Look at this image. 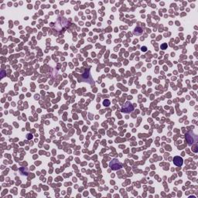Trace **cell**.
Returning <instances> with one entry per match:
<instances>
[{"mask_svg": "<svg viewBox=\"0 0 198 198\" xmlns=\"http://www.w3.org/2000/svg\"><path fill=\"white\" fill-rule=\"evenodd\" d=\"M146 50H147V48H146V46L142 47V50H143V51H146Z\"/></svg>", "mask_w": 198, "mask_h": 198, "instance_id": "cell-7", "label": "cell"}, {"mask_svg": "<svg viewBox=\"0 0 198 198\" xmlns=\"http://www.w3.org/2000/svg\"><path fill=\"white\" fill-rule=\"evenodd\" d=\"M103 104H104V106H109V105H110V101H109L108 100H104V102H103Z\"/></svg>", "mask_w": 198, "mask_h": 198, "instance_id": "cell-6", "label": "cell"}, {"mask_svg": "<svg viewBox=\"0 0 198 198\" xmlns=\"http://www.w3.org/2000/svg\"><path fill=\"white\" fill-rule=\"evenodd\" d=\"M173 163L177 166H181L183 163V160L182 159V157L180 156H176L173 158Z\"/></svg>", "mask_w": 198, "mask_h": 198, "instance_id": "cell-4", "label": "cell"}, {"mask_svg": "<svg viewBox=\"0 0 198 198\" xmlns=\"http://www.w3.org/2000/svg\"><path fill=\"white\" fill-rule=\"evenodd\" d=\"M187 139L188 144L190 146L195 143H197V139H198V136L196 135H195L193 132H189L187 135Z\"/></svg>", "mask_w": 198, "mask_h": 198, "instance_id": "cell-1", "label": "cell"}, {"mask_svg": "<svg viewBox=\"0 0 198 198\" xmlns=\"http://www.w3.org/2000/svg\"><path fill=\"white\" fill-rule=\"evenodd\" d=\"M109 166L111 168V169H113V170H119V169H122V164L117 159H114L110 162Z\"/></svg>", "mask_w": 198, "mask_h": 198, "instance_id": "cell-2", "label": "cell"}, {"mask_svg": "<svg viewBox=\"0 0 198 198\" xmlns=\"http://www.w3.org/2000/svg\"><path fill=\"white\" fill-rule=\"evenodd\" d=\"M134 35H136V36H140L143 34V29H141L140 27H137L134 30Z\"/></svg>", "mask_w": 198, "mask_h": 198, "instance_id": "cell-5", "label": "cell"}, {"mask_svg": "<svg viewBox=\"0 0 198 198\" xmlns=\"http://www.w3.org/2000/svg\"><path fill=\"white\" fill-rule=\"evenodd\" d=\"M133 110H134L133 105H132L130 102H129V101L125 102V104L123 105V107H122V111L126 113V114H129V113L132 112Z\"/></svg>", "mask_w": 198, "mask_h": 198, "instance_id": "cell-3", "label": "cell"}]
</instances>
